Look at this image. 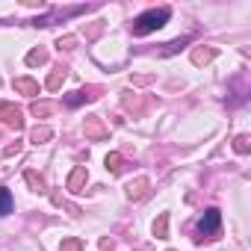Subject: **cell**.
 Wrapping results in <instances>:
<instances>
[{"label":"cell","mask_w":251,"mask_h":251,"mask_svg":"<svg viewBox=\"0 0 251 251\" xmlns=\"http://www.w3.org/2000/svg\"><path fill=\"white\" fill-rule=\"evenodd\" d=\"M172 18V9H151V12H142L136 21H133V36H148L160 27H166Z\"/></svg>","instance_id":"1"},{"label":"cell","mask_w":251,"mask_h":251,"mask_svg":"<svg viewBox=\"0 0 251 251\" xmlns=\"http://www.w3.org/2000/svg\"><path fill=\"white\" fill-rule=\"evenodd\" d=\"M219 233H222V213H219L216 207H210V210L201 216V222H198V236H195V242L216 239Z\"/></svg>","instance_id":"2"},{"label":"cell","mask_w":251,"mask_h":251,"mask_svg":"<svg viewBox=\"0 0 251 251\" xmlns=\"http://www.w3.org/2000/svg\"><path fill=\"white\" fill-rule=\"evenodd\" d=\"M0 121L9 124L12 130H24V115H21V109L12 106V103H0Z\"/></svg>","instance_id":"3"},{"label":"cell","mask_w":251,"mask_h":251,"mask_svg":"<svg viewBox=\"0 0 251 251\" xmlns=\"http://www.w3.org/2000/svg\"><path fill=\"white\" fill-rule=\"evenodd\" d=\"M83 130H86V139H106V136H109V127H103V121H100L98 115H89V118H86Z\"/></svg>","instance_id":"4"},{"label":"cell","mask_w":251,"mask_h":251,"mask_svg":"<svg viewBox=\"0 0 251 251\" xmlns=\"http://www.w3.org/2000/svg\"><path fill=\"white\" fill-rule=\"evenodd\" d=\"M148 192H151V180L148 177H136V180L127 183V198L130 201H142Z\"/></svg>","instance_id":"5"},{"label":"cell","mask_w":251,"mask_h":251,"mask_svg":"<svg viewBox=\"0 0 251 251\" xmlns=\"http://www.w3.org/2000/svg\"><path fill=\"white\" fill-rule=\"evenodd\" d=\"M98 92H100V86H89V89L71 92V95L65 98V103H68V106H77V103H83V100H95V98H98Z\"/></svg>","instance_id":"6"},{"label":"cell","mask_w":251,"mask_h":251,"mask_svg":"<svg viewBox=\"0 0 251 251\" xmlns=\"http://www.w3.org/2000/svg\"><path fill=\"white\" fill-rule=\"evenodd\" d=\"M65 77H68V68H65V65H56V68L50 71V77H48L45 89H48V92H56V89L65 83Z\"/></svg>","instance_id":"7"},{"label":"cell","mask_w":251,"mask_h":251,"mask_svg":"<svg viewBox=\"0 0 251 251\" xmlns=\"http://www.w3.org/2000/svg\"><path fill=\"white\" fill-rule=\"evenodd\" d=\"M86 177H89V172H86V166H77V169L71 172V177H68V192H83L80 186L86 183Z\"/></svg>","instance_id":"8"},{"label":"cell","mask_w":251,"mask_h":251,"mask_svg":"<svg viewBox=\"0 0 251 251\" xmlns=\"http://www.w3.org/2000/svg\"><path fill=\"white\" fill-rule=\"evenodd\" d=\"M216 53H219L216 48H204V45H201V48L192 50V62H195V65H207L210 59H216Z\"/></svg>","instance_id":"9"},{"label":"cell","mask_w":251,"mask_h":251,"mask_svg":"<svg viewBox=\"0 0 251 251\" xmlns=\"http://www.w3.org/2000/svg\"><path fill=\"white\" fill-rule=\"evenodd\" d=\"M12 86H15V92H24V95H39V83H36V80H30V77H18Z\"/></svg>","instance_id":"10"},{"label":"cell","mask_w":251,"mask_h":251,"mask_svg":"<svg viewBox=\"0 0 251 251\" xmlns=\"http://www.w3.org/2000/svg\"><path fill=\"white\" fill-rule=\"evenodd\" d=\"M50 136H53V130L45 127V124H42V127H33V130H30V142H33V145H42V142H48Z\"/></svg>","instance_id":"11"},{"label":"cell","mask_w":251,"mask_h":251,"mask_svg":"<svg viewBox=\"0 0 251 251\" xmlns=\"http://www.w3.org/2000/svg\"><path fill=\"white\" fill-rule=\"evenodd\" d=\"M56 109V103H50V100H36L33 106H30V112L36 115V118H45V115H50Z\"/></svg>","instance_id":"12"},{"label":"cell","mask_w":251,"mask_h":251,"mask_svg":"<svg viewBox=\"0 0 251 251\" xmlns=\"http://www.w3.org/2000/svg\"><path fill=\"white\" fill-rule=\"evenodd\" d=\"M154 236L157 239H169V213H160V219L154 222Z\"/></svg>","instance_id":"13"},{"label":"cell","mask_w":251,"mask_h":251,"mask_svg":"<svg viewBox=\"0 0 251 251\" xmlns=\"http://www.w3.org/2000/svg\"><path fill=\"white\" fill-rule=\"evenodd\" d=\"M12 213V192L6 186H0V216H6Z\"/></svg>","instance_id":"14"},{"label":"cell","mask_w":251,"mask_h":251,"mask_svg":"<svg viewBox=\"0 0 251 251\" xmlns=\"http://www.w3.org/2000/svg\"><path fill=\"white\" fill-rule=\"evenodd\" d=\"M24 177H27V183H30V189H33V192H45V180H42L33 169H27V172H24Z\"/></svg>","instance_id":"15"},{"label":"cell","mask_w":251,"mask_h":251,"mask_svg":"<svg viewBox=\"0 0 251 251\" xmlns=\"http://www.w3.org/2000/svg\"><path fill=\"white\" fill-rule=\"evenodd\" d=\"M42 62H48V53L42 48H36V50L27 53V65H42Z\"/></svg>","instance_id":"16"},{"label":"cell","mask_w":251,"mask_h":251,"mask_svg":"<svg viewBox=\"0 0 251 251\" xmlns=\"http://www.w3.org/2000/svg\"><path fill=\"white\" fill-rule=\"evenodd\" d=\"M106 172H112V175H118L121 172V154H106Z\"/></svg>","instance_id":"17"},{"label":"cell","mask_w":251,"mask_h":251,"mask_svg":"<svg viewBox=\"0 0 251 251\" xmlns=\"http://www.w3.org/2000/svg\"><path fill=\"white\" fill-rule=\"evenodd\" d=\"M183 45H189V36H183V39H175L172 45H166V50H163V56H172V53H177Z\"/></svg>","instance_id":"18"},{"label":"cell","mask_w":251,"mask_h":251,"mask_svg":"<svg viewBox=\"0 0 251 251\" xmlns=\"http://www.w3.org/2000/svg\"><path fill=\"white\" fill-rule=\"evenodd\" d=\"M233 151H236V154H248V151H251V139H248L245 133H242V136H236V142H233Z\"/></svg>","instance_id":"19"},{"label":"cell","mask_w":251,"mask_h":251,"mask_svg":"<svg viewBox=\"0 0 251 251\" xmlns=\"http://www.w3.org/2000/svg\"><path fill=\"white\" fill-rule=\"evenodd\" d=\"M59 251H83V242H80L77 236H71V239H62Z\"/></svg>","instance_id":"20"},{"label":"cell","mask_w":251,"mask_h":251,"mask_svg":"<svg viewBox=\"0 0 251 251\" xmlns=\"http://www.w3.org/2000/svg\"><path fill=\"white\" fill-rule=\"evenodd\" d=\"M74 45H77V39H74V36H62V39L56 42V48H59V50H71Z\"/></svg>","instance_id":"21"},{"label":"cell","mask_w":251,"mask_h":251,"mask_svg":"<svg viewBox=\"0 0 251 251\" xmlns=\"http://www.w3.org/2000/svg\"><path fill=\"white\" fill-rule=\"evenodd\" d=\"M18 151H21V142H15V145H6V151H3V154H6V157H12V154H18Z\"/></svg>","instance_id":"22"},{"label":"cell","mask_w":251,"mask_h":251,"mask_svg":"<svg viewBox=\"0 0 251 251\" xmlns=\"http://www.w3.org/2000/svg\"><path fill=\"white\" fill-rule=\"evenodd\" d=\"M100 251H112V248H109V242H106V239H103V242H100Z\"/></svg>","instance_id":"23"}]
</instances>
